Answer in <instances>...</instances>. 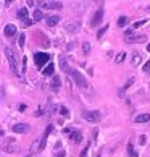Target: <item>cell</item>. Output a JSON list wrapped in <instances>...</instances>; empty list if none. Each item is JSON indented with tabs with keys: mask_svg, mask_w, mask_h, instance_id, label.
Segmentation results:
<instances>
[{
	"mask_svg": "<svg viewBox=\"0 0 150 157\" xmlns=\"http://www.w3.org/2000/svg\"><path fill=\"white\" fill-rule=\"evenodd\" d=\"M50 60V55L49 54H44V52H37L34 54V62H36V67L37 68H44V65Z\"/></svg>",
	"mask_w": 150,
	"mask_h": 157,
	"instance_id": "4",
	"label": "cell"
},
{
	"mask_svg": "<svg viewBox=\"0 0 150 157\" xmlns=\"http://www.w3.org/2000/svg\"><path fill=\"white\" fill-rule=\"evenodd\" d=\"M141 60H142L141 54H139V52H134V54H132V59H131V63H132V65H139Z\"/></svg>",
	"mask_w": 150,
	"mask_h": 157,
	"instance_id": "18",
	"label": "cell"
},
{
	"mask_svg": "<svg viewBox=\"0 0 150 157\" xmlns=\"http://www.w3.org/2000/svg\"><path fill=\"white\" fill-rule=\"evenodd\" d=\"M24 40H26V36H24V33H21L20 34V39H18V45H20V47L24 45Z\"/></svg>",
	"mask_w": 150,
	"mask_h": 157,
	"instance_id": "23",
	"label": "cell"
},
{
	"mask_svg": "<svg viewBox=\"0 0 150 157\" xmlns=\"http://www.w3.org/2000/svg\"><path fill=\"white\" fill-rule=\"evenodd\" d=\"M55 157H65V151H60V152H58V154H57Z\"/></svg>",
	"mask_w": 150,
	"mask_h": 157,
	"instance_id": "33",
	"label": "cell"
},
{
	"mask_svg": "<svg viewBox=\"0 0 150 157\" xmlns=\"http://www.w3.org/2000/svg\"><path fill=\"white\" fill-rule=\"evenodd\" d=\"M58 63H60V68H61V71H65V73H68L70 75V71L73 68H70V65H68V62H66V59L65 57H60L58 59Z\"/></svg>",
	"mask_w": 150,
	"mask_h": 157,
	"instance_id": "8",
	"label": "cell"
},
{
	"mask_svg": "<svg viewBox=\"0 0 150 157\" xmlns=\"http://www.w3.org/2000/svg\"><path fill=\"white\" fill-rule=\"evenodd\" d=\"M148 70H150V62L145 63V67H144V71H148Z\"/></svg>",
	"mask_w": 150,
	"mask_h": 157,
	"instance_id": "32",
	"label": "cell"
},
{
	"mask_svg": "<svg viewBox=\"0 0 150 157\" xmlns=\"http://www.w3.org/2000/svg\"><path fill=\"white\" fill-rule=\"evenodd\" d=\"M70 76L74 79V83H76L78 86H79V88L81 89H82V91H87L89 89V83H87V79H86L84 76H82V75H81L79 71H78V70H71V71H70Z\"/></svg>",
	"mask_w": 150,
	"mask_h": 157,
	"instance_id": "1",
	"label": "cell"
},
{
	"mask_svg": "<svg viewBox=\"0 0 150 157\" xmlns=\"http://www.w3.org/2000/svg\"><path fill=\"white\" fill-rule=\"evenodd\" d=\"M45 21H47V26H57V25H58V21H60V16H55V15H52V16H47V20H45Z\"/></svg>",
	"mask_w": 150,
	"mask_h": 157,
	"instance_id": "12",
	"label": "cell"
},
{
	"mask_svg": "<svg viewBox=\"0 0 150 157\" xmlns=\"http://www.w3.org/2000/svg\"><path fill=\"white\" fill-rule=\"evenodd\" d=\"M95 157H99V155H95Z\"/></svg>",
	"mask_w": 150,
	"mask_h": 157,
	"instance_id": "36",
	"label": "cell"
},
{
	"mask_svg": "<svg viewBox=\"0 0 150 157\" xmlns=\"http://www.w3.org/2000/svg\"><path fill=\"white\" fill-rule=\"evenodd\" d=\"M3 33H5V36H7V37H13L16 34V26L15 25H7V26H5V29H3Z\"/></svg>",
	"mask_w": 150,
	"mask_h": 157,
	"instance_id": "9",
	"label": "cell"
},
{
	"mask_svg": "<svg viewBox=\"0 0 150 157\" xmlns=\"http://www.w3.org/2000/svg\"><path fill=\"white\" fill-rule=\"evenodd\" d=\"M145 40H147L145 36H132V37L126 39V42L128 44H137V42H145Z\"/></svg>",
	"mask_w": 150,
	"mask_h": 157,
	"instance_id": "11",
	"label": "cell"
},
{
	"mask_svg": "<svg viewBox=\"0 0 150 157\" xmlns=\"http://www.w3.org/2000/svg\"><path fill=\"white\" fill-rule=\"evenodd\" d=\"M147 10H148V11H150V5H148V7H147Z\"/></svg>",
	"mask_w": 150,
	"mask_h": 157,
	"instance_id": "35",
	"label": "cell"
},
{
	"mask_svg": "<svg viewBox=\"0 0 150 157\" xmlns=\"http://www.w3.org/2000/svg\"><path fill=\"white\" fill-rule=\"evenodd\" d=\"M79 28H81V23H79V21L68 23V25H66V31H68V33H78Z\"/></svg>",
	"mask_w": 150,
	"mask_h": 157,
	"instance_id": "10",
	"label": "cell"
},
{
	"mask_svg": "<svg viewBox=\"0 0 150 157\" xmlns=\"http://www.w3.org/2000/svg\"><path fill=\"white\" fill-rule=\"evenodd\" d=\"M60 113L65 115V117H68V113H70V112H68V109H66L65 105H61V107H60Z\"/></svg>",
	"mask_w": 150,
	"mask_h": 157,
	"instance_id": "28",
	"label": "cell"
},
{
	"mask_svg": "<svg viewBox=\"0 0 150 157\" xmlns=\"http://www.w3.org/2000/svg\"><path fill=\"white\" fill-rule=\"evenodd\" d=\"M128 155L129 157H137V152H136V149H134V146H132L131 143L128 144Z\"/></svg>",
	"mask_w": 150,
	"mask_h": 157,
	"instance_id": "20",
	"label": "cell"
},
{
	"mask_svg": "<svg viewBox=\"0 0 150 157\" xmlns=\"http://www.w3.org/2000/svg\"><path fill=\"white\" fill-rule=\"evenodd\" d=\"M102 18H103V8H99V10L95 11V15H94V18H92V21H90V26H97V25L102 21Z\"/></svg>",
	"mask_w": 150,
	"mask_h": 157,
	"instance_id": "7",
	"label": "cell"
},
{
	"mask_svg": "<svg viewBox=\"0 0 150 157\" xmlns=\"http://www.w3.org/2000/svg\"><path fill=\"white\" fill-rule=\"evenodd\" d=\"M87 149H89V144L86 146V149H82V151H81V155H79V157H86V155H87Z\"/></svg>",
	"mask_w": 150,
	"mask_h": 157,
	"instance_id": "30",
	"label": "cell"
},
{
	"mask_svg": "<svg viewBox=\"0 0 150 157\" xmlns=\"http://www.w3.org/2000/svg\"><path fill=\"white\" fill-rule=\"evenodd\" d=\"M32 18H34V21H42V20H44V13H42L40 10H34Z\"/></svg>",
	"mask_w": 150,
	"mask_h": 157,
	"instance_id": "19",
	"label": "cell"
},
{
	"mask_svg": "<svg viewBox=\"0 0 150 157\" xmlns=\"http://www.w3.org/2000/svg\"><path fill=\"white\" fill-rule=\"evenodd\" d=\"M124 59H126V52H119V54L115 57V63H121Z\"/></svg>",
	"mask_w": 150,
	"mask_h": 157,
	"instance_id": "21",
	"label": "cell"
},
{
	"mask_svg": "<svg viewBox=\"0 0 150 157\" xmlns=\"http://www.w3.org/2000/svg\"><path fill=\"white\" fill-rule=\"evenodd\" d=\"M82 52H84V54H89V52H90V44L89 42L82 44Z\"/></svg>",
	"mask_w": 150,
	"mask_h": 157,
	"instance_id": "25",
	"label": "cell"
},
{
	"mask_svg": "<svg viewBox=\"0 0 150 157\" xmlns=\"http://www.w3.org/2000/svg\"><path fill=\"white\" fill-rule=\"evenodd\" d=\"M126 23H128V18H126V16H119V18H118V26L119 28L126 26Z\"/></svg>",
	"mask_w": 150,
	"mask_h": 157,
	"instance_id": "22",
	"label": "cell"
},
{
	"mask_svg": "<svg viewBox=\"0 0 150 157\" xmlns=\"http://www.w3.org/2000/svg\"><path fill=\"white\" fill-rule=\"evenodd\" d=\"M107 29H108V26H103L102 29H99V33H97V39H100V37L103 36V34L107 33Z\"/></svg>",
	"mask_w": 150,
	"mask_h": 157,
	"instance_id": "24",
	"label": "cell"
},
{
	"mask_svg": "<svg viewBox=\"0 0 150 157\" xmlns=\"http://www.w3.org/2000/svg\"><path fill=\"white\" fill-rule=\"evenodd\" d=\"M147 23V20H142V21H136L134 23V29H137V28H141V26H144Z\"/></svg>",
	"mask_w": 150,
	"mask_h": 157,
	"instance_id": "26",
	"label": "cell"
},
{
	"mask_svg": "<svg viewBox=\"0 0 150 157\" xmlns=\"http://www.w3.org/2000/svg\"><path fill=\"white\" fill-rule=\"evenodd\" d=\"M145 141H147V139H145V136H141V139H139V143H141V144H145Z\"/></svg>",
	"mask_w": 150,
	"mask_h": 157,
	"instance_id": "31",
	"label": "cell"
},
{
	"mask_svg": "<svg viewBox=\"0 0 150 157\" xmlns=\"http://www.w3.org/2000/svg\"><path fill=\"white\" fill-rule=\"evenodd\" d=\"M5 55H7V59L10 62V68H11V71H13L16 76L20 75V70H18V59H16V54L13 50H11L10 47H5Z\"/></svg>",
	"mask_w": 150,
	"mask_h": 157,
	"instance_id": "2",
	"label": "cell"
},
{
	"mask_svg": "<svg viewBox=\"0 0 150 157\" xmlns=\"http://www.w3.org/2000/svg\"><path fill=\"white\" fill-rule=\"evenodd\" d=\"M13 131L18 133V135H20V133H21V135H23V133H27V131H29V125H27V123H16V125H13Z\"/></svg>",
	"mask_w": 150,
	"mask_h": 157,
	"instance_id": "6",
	"label": "cell"
},
{
	"mask_svg": "<svg viewBox=\"0 0 150 157\" xmlns=\"http://www.w3.org/2000/svg\"><path fill=\"white\" fill-rule=\"evenodd\" d=\"M150 120V115L148 113H142V115H137L136 117V123H145V121Z\"/></svg>",
	"mask_w": 150,
	"mask_h": 157,
	"instance_id": "16",
	"label": "cell"
},
{
	"mask_svg": "<svg viewBox=\"0 0 150 157\" xmlns=\"http://www.w3.org/2000/svg\"><path fill=\"white\" fill-rule=\"evenodd\" d=\"M132 83H134V78H129L128 81H126V84H124V88H123V89H128V88H129V86H131Z\"/></svg>",
	"mask_w": 150,
	"mask_h": 157,
	"instance_id": "29",
	"label": "cell"
},
{
	"mask_svg": "<svg viewBox=\"0 0 150 157\" xmlns=\"http://www.w3.org/2000/svg\"><path fill=\"white\" fill-rule=\"evenodd\" d=\"M70 138L73 139L74 143H81V141H82V136H81V133H79V131H76V130H74V131H71V130H70Z\"/></svg>",
	"mask_w": 150,
	"mask_h": 157,
	"instance_id": "13",
	"label": "cell"
},
{
	"mask_svg": "<svg viewBox=\"0 0 150 157\" xmlns=\"http://www.w3.org/2000/svg\"><path fill=\"white\" fill-rule=\"evenodd\" d=\"M82 118L89 123H97L102 118V113L100 110H86V112H82Z\"/></svg>",
	"mask_w": 150,
	"mask_h": 157,
	"instance_id": "3",
	"label": "cell"
},
{
	"mask_svg": "<svg viewBox=\"0 0 150 157\" xmlns=\"http://www.w3.org/2000/svg\"><path fill=\"white\" fill-rule=\"evenodd\" d=\"M53 70H55V65L53 63H49V65L44 68V71H42L44 76H52V75H53Z\"/></svg>",
	"mask_w": 150,
	"mask_h": 157,
	"instance_id": "15",
	"label": "cell"
},
{
	"mask_svg": "<svg viewBox=\"0 0 150 157\" xmlns=\"http://www.w3.org/2000/svg\"><path fill=\"white\" fill-rule=\"evenodd\" d=\"M60 83H61V81H60V76H53V78H52L50 88L53 89V91H58V89H60Z\"/></svg>",
	"mask_w": 150,
	"mask_h": 157,
	"instance_id": "14",
	"label": "cell"
},
{
	"mask_svg": "<svg viewBox=\"0 0 150 157\" xmlns=\"http://www.w3.org/2000/svg\"><path fill=\"white\" fill-rule=\"evenodd\" d=\"M40 5H42L44 8H49V10H60V8H63L61 2H42Z\"/></svg>",
	"mask_w": 150,
	"mask_h": 157,
	"instance_id": "5",
	"label": "cell"
},
{
	"mask_svg": "<svg viewBox=\"0 0 150 157\" xmlns=\"http://www.w3.org/2000/svg\"><path fill=\"white\" fill-rule=\"evenodd\" d=\"M32 21H34V20L27 18V20H24V21H23V26H24V28H29V26L32 25Z\"/></svg>",
	"mask_w": 150,
	"mask_h": 157,
	"instance_id": "27",
	"label": "cell"
},
{
	"mask_svg": "<svg viewBox=\"0 0 150 157\" xmlns=\"http://www.w3.org/2000/svg\"><path fill=\"white\" fill-rule=\"evenodd\" d=\"M18 18H20L21 21L27 20V8H26V7H23V8L18 10Z\"/></svg>",
	"mask_w": 150,
	"mask_h": 157,
	"instance_id": "17",
	"label": "cell"
},
{
	"mask_svg": "<svg viewBox=\"0 0 150 157\" xmlns=\"http://www.w3.org/2000/svg\"><path fill=\"white\" fill-rule=\"evenodd\" d=\"M147 52H150V44L147 45Z\"/></svg>",
	"mask_w": 150,
	"mask_h": 157,
	"instance_id": "34",
	"label": "cell"
}]
</instances>
